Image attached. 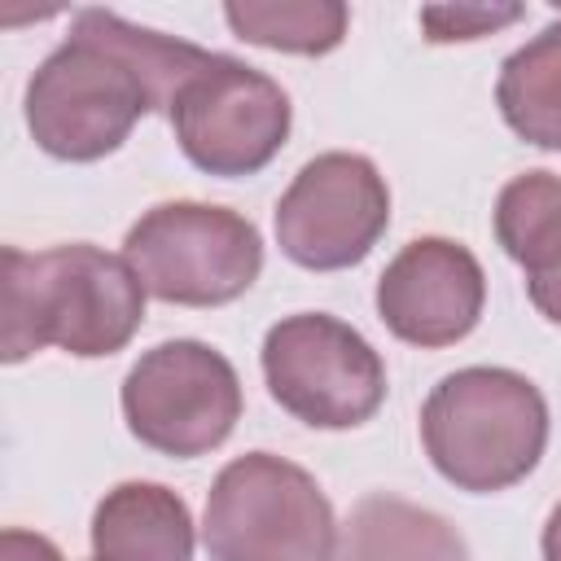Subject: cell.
Wrapping results in <instances>:
<instances>
[{"label": "cell", "instance_id": "cell-18", "mask_svg": "<svg viewBox=\"0 0 561 561\" xmlns=\"http://www.w3.org/2000/svg\"><path fill=\"white\" fill-rule=\"evenodd\" d=\"M539 552H543V561H561V504H557V508L548 513V522H543Z\"/></svg>", "mask_w": 561, "mask_h": 561}, {"label": "cell", "instance_id": "cell-13", "mask_svg": "<svg viewBox=\"0 0 561 561\" xmlns=\"http://www.w3.org/2000/svg\"><path fill=\"white\" fill-rule=\"evenodd\" d=\"M333 561H469V548L443 513L373 491L355 500Z\"/></svg>", "mask_w": 561, "mask_h": 561}, {"label": "cell", "instance_id": "cell-5", "mask_svg": "<svg viewBox=\"0 0 561 561\" xmlns=\"http://www.w3.org/2000/svg\"><path fill=\"white\" fill-rule=\"evenodd\" d=\"M127 263L158 302L224 307L241 298L263 272L259 228L210 202H158L123 241Z\"/></svg>", "mask_w": 561, "mask_h": 561}, {"label": "cell", "instance_id": "cell-8", "mask_svg": "<svg viewBox=\"0 0 561 561\" xmlns=\"http://www.w3.org/2000/svg\"><path fill=\"white\" fill-rule=\"evenodd\" d=\"M167 114L184 158L219 180L263 171L289 140L294 123L285 88L272 75L224 53H215L175 92Z\"/></svg>", "mask_w": 561, "mask_h": 561}, {"label": "cell", "instance_id": "cell-3", "mask_svg": "<svg viewBox=\"0 0 561 561\" xmlns=\"http://www.w3.org/2000/svg\"><path fill=\"white\" fill-rule=\"evenodd\" d=\"M421 443L451 486L473 495L508 491L535 473L548 447V399L513 368L473 364L447 373L421 408Z\"/></svg>", "mask_w": 561, "mask_h": 561}, {"label": "cell", "instance_id": "cell-1", "mask_svg": "<svg viewBox=\"0 0 561 561\" xmlns=\"http://www.w3.org/2000/svg\"><path fill=\"white\" fill-rule=\"evenodd\" d=\"M210 57V48L136 26L110 9H83L75 13L70 39L26 83V131L48 158L96 162L145 114L171 110L175 92Z\"/></svg>", "mask_w": 561, "mask_h": 561}, {"label": "cell", "instance_id": "cell-11", "mask_svg": "<svg viewBox=\"0 0 561 561\" xmlns=\"http://www.w3.org/2000/svg\"><path fill=\"white\" fill-rule=\"evenodd\" d=\"M495 241L526 272L535 311L561 324V175H513L495 197Z\"/></svg>", "mask_w": 561, "mask_h": 561}, {"label": "cell", "instance_id": "cell-2", "mask_svg": "<svg viewBox=\"0 0 561 561\" xmlns=\"http://www.w3.org/2000/svg\"><path fill=\"white\" fill-rule=\"evenodd\" d=\"M0 294L4 364H22L44 346H57L75 359L114 355L145 324L149 298L127 254H110L92 241L53 245L39 254L4 245Z\"/></svg>", "mask_w": 561, "mask_h": 561}, {"label": "cell", "instance_id": "cell-4", "mask_svg": "<svg viewBox=\"0 0 561 561\" xmlns=\"http://www.w3.org/2000/svg\"><path fill=\"white\" fill-rule=\"evenodd\" d=\"M337 517L320 482L272 451H245L206 491L202 543L210 561H333Z\"/></svg>", "mask_w": 561, "mask_h": 561}, {"label": "cell", "instance_id": "cell-10", "mask_svg": "<svg viewBox=\"0 0 561 561\" xmlns=\"http://www.w3.org/2000/svg\"><path fill=\"white\" fill-rule=\"evenodd\" d=\"M486 307V276L469 245L451 237L408 241L377 276L381 324L421 351L469 337Z\"/></svg>", "mask_w": 561, "mask_h": 561}, {"label": "cell", "instance_id": "cell-17", "mask_svg": "<svg viewBox=\"0 0 561 561\" xmlns=\"http://www.w3.org/2000/svg\"><path fill=\"white\" fill-rule=\"evenodd\" d=\"M0 561H66L57 552L53 539L35 535V530H22V526H9L0 535Z\"/></svg>", "mask_w": 561, "mask_h": 561}, {"label": "cell", "instance_id": "cell-9", "mask_svg": "<svg viewBox=\"0 0 561 561\" xmlns=\"http://www.w3.org/2000/svg\"><path fill=\"white\" fill-rule=\"evenodd\" d=\"M390 224L386 175L346 149L316 153L276 202V245L307 272H342L368 259Z\"/></svg>", "mask_w": 561, "mask_h": 561}, {"label": "cell", "instance_id": "cell-12", "mask_svg": "<svg viewBox=\"0 0 561 561\" xmlns=\"http://www.w3.org/2000/svg\"><path fill=\"white\" fill-rule=\"evenodd\" d=\"M193 513L162 482H118L92 513V561H193Z\"/></svg>", "mask_w": 561, "mask_h": 561}, {"label": "cell", "instance_id": "cell-15", "mask_svg": "<svg viewBox=\"0 0 561 561\" xmlns=\"http://www.w3.org/2000/svg\"><path fill=\"white\" fill-rule=\"evenodd\" d=\"M224 22L237 39L272 48V53H298V57H324L346 39L351 9L342 0H232L224 4Z\"/></svg>", "mask_w": 561, "mask_h": 561}, {"label": "cell", "instance_id": "cell-7", "mask_svg": "<svg viewBox=\"0 0 561 561\" xmlns=\"http://www.w3.org/2000/svg\"><path fill=\"white\" fill-rule=\"evenodd\" d=\"M127 430L171 460H193L228 443L241 421V377L224 351L175 337L145 351L123 377Z\"/></svg>", "mask_w": 561, "mask_h": 561}, {"label": "cell", "instance_id": "cell-14", "mask_svg": "<svg viewBox=\"0 0 561 561\" xmlns=\"http://www.w3.org/2000/svg\"><path fill=\"white\" fill-rule=\"evenodd\" d=\"M495 105L513 136L561 153V18L504 57Z\"/></svg>", "mask_w": 561, "mask_h": 561}, {"label": "cell", "instance_id": "cell-16", "mask_svg": "<svg viewBox=\"0 0 561 561\" xmlns=\"http://www.w3.org/2000/svg\"><path fill=\"white\" fill-rule=\"evenodd\" d=\"M522 4H430L421 9V31L430 44H456V39H482L508 22H517Z\"/></svg>", "mask_w": 561, "mask_h": 561}, {"label": "cell", "instance_id": "cell-6", "mask_svg": "<svg viewBox=\"0 0 561 561\" xmlns=\"http://www.w3.org/2000/svg\"><path fill=\"white\" fill-rule=\"evenodd\" d=\"M259 359L267 394L311 430H355L386 403L381 355L355 324L329 311L276 320Z\"/></svg>", "mask_w": 561, "mask_h": 561}]
</instances>
